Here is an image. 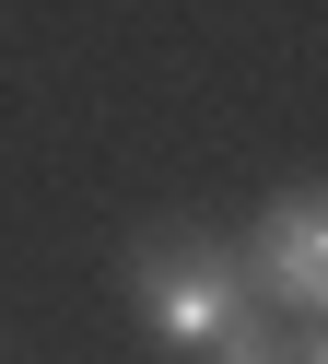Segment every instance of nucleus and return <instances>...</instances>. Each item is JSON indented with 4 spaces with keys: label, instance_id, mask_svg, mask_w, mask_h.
Returning <instances> with one entry per match:
<instances>
[{
    "label": "nucleus",
    "instance_id": "1",
    "mask_svg": "<svg viewBox=\"0 0 328 364\" xmlns=\"http://www.w3.org/2000/svg\"><path fill=\"white\" fill-rule=\"evenodd\" d=\"M246 306H258L246 259H234L223 235H199V223H153V235L129 247V317L164 341V353H211Z\"/></svg>",
    "mask_w": 328,
    "mask_h": 364
},
{
    "label": "nucleus",
    "instance_id": "4",
    "mask_svg": "<svg viewBox=\"0 0 328 364\" xmlns=\"http://www.w3.org/2000/svg\"><path fill=\"white\" fill-rule=\"evenodd\" d=\"M293 364H328V317H317V329H293Z\"/></svg>",
    "mask_w": 328,
    "mask_h": 364
},
{
    "label": "nucleus",
    "instance_id": "2",
    "mask_svg": "<svg viewBox=\"0 0 328 364\" xmlns=\"http://www.w3.org/2000/svg\"><path fill=\"white\" fill-rule=\"evenodd\" d=\"M246 294L281 317H328V188H281L270 212L246 223Z\"/></svg>",
    "mask_w": 328,
    "mask_h": 364
},
{
    "label": "nucleus",
    "instance_id": "3",
    "mask_svg": "<svg viewBox=\"0 0 328 364\" xmlns=\"http://www.w3.org/2000/svg\"><path fill=\"white\" fill-rule=\"evenodd\" d=\"M199 364H293V317H281V306H246Z\"/></svg>",
    "mask_w": 328,
    "mask_h": 364
}]
</instances>
